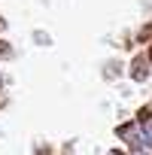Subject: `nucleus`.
<instances>
[{
    "label": "nucleus",
    "instance_id": "nucleus-1",
    "mask_svg": "<svg viewBox=\"0 0 152 155\" xmlns=\"http://www.w3.org/2000/svg\"><path fill=\"white\" fill-rule=\"evenodd\" d=\"M119 137H122L128 146H134L140 155H152V146H149V140H146V134H143V125H122V128H119Z\"/></svg>",
    "mask_w": 152,
    "mask_h": 155
},
{
    "label": "nucleus",
    "instance_id": "nucleus-2",
    "mask_svg": "<svg viewBox=\"0 0 152 155\" xmlns=\"http://www.w3.org/2000/svg\"><path fill=\"white\" fill-rule=\"evenodd\" d=\"M143 134H146V140L152 143V119H146V122H143Z\"/></svg>",
    "mask_w": 152,
    "mask_h": 155
}]
</instances>
